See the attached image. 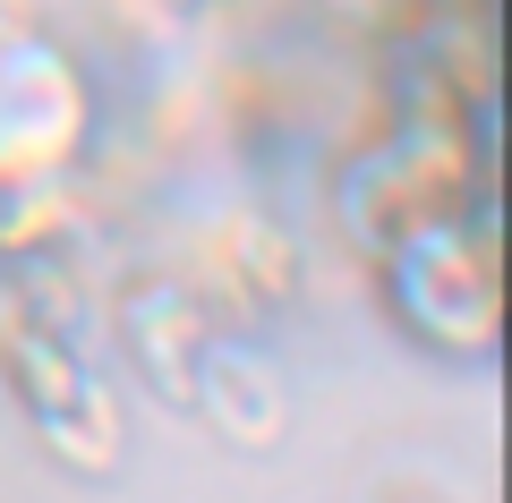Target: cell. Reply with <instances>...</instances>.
I'll return each instance as SVG.
<instances>
[{
    "label": "cell",
    "instance_id": "3",
    "mask_svg": "<svg viewBox=\"0 0 512 503\" xmlns=\"http://www.w3.org/2000/svg\"><path fill=\"white\" fill-rule=\"evenodd\" d=\"M94 137V94L60 43L26 35L0 52V171H26V180H60L77 171Z\"/></svg>",
    "mask_w": 512,
    "mask_h": 503
},
{
    "label": "cell",
    "instance_id": "1",
    "mask_svg": "<svg viewBox=\"0 0 512 503\" xmlns=\"http://www.w3.org/2000/svg\"><path fill=\"white\" fill-rule=\"evenodd\" d=\"M495 103H470V128L461 120H410L393 137H376L367 154H350L342 171V222L359 248H393L410 239L419 222H444L487 188V162H495Z\"/></svg>",
    "mask_w": 512,
    "mask_h": 503
},
{
    "label": "cell",
    "instance_id": "2",
    "mask_svg": "<svg viewBox=\"0 0 512 503\" xmlns=\"http://www.w3.org/2000/svg\"><path fill=\"white\" fill-rule=\"evenodd\" d=\"M393 316L436 350H495L504 342V248H495V197L478 188L461 214L419 222L384 248Z\"/></svg>",
    "mask_w": 512,
    "mask_h": 503
}]
</instances>
